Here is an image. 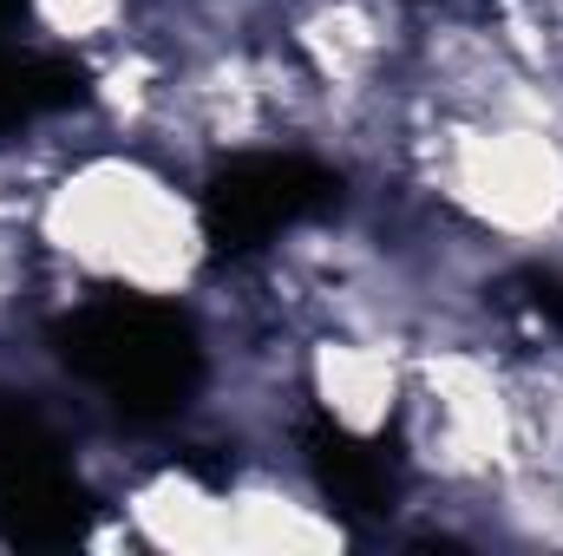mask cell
<instances>
[{
	"label": "cell",
	"instance_id": "1",
	"mask_svg": "<svg viewBox=\"0 0 563 556\" xmlns=\"http://www.w3.org/2000/svg\"><path fill=\"white\" fill-rule=\"evenodd\" d=\"M197 177L164 164L151 144L99 138L73 151L40 210H33V249L79 276L92 294H132V301H190L210 281V223L190 190Z\"/></svg>",
	"mask_w": 563,
	"mask_h": 556
},
{
	"label": "cell",
	"instance_id": "2",
	"mask_svg": "<svg viewBox=\"0 0 563 556\" xmlns=\"http://www.w3.org/2000/svg\"><path fill=\"white\" fill-rule=\"evenodd\" d=\"M394 438L413 485L492 491L511 471L505 341H413Z\"/></svg>",
	"mask_w": 563,
	"mask_h": 556
},
{
	"label": "cell",
	"instance_id": "3",
	"mask_svg": "<svg viewBox=\"0 0 563 556\" xmlns=\"http://www.w3.org/2000/svg\"><path fill=\"white\" fill-rule=\"evenodd\" d=\"M400 387H407V347L400 341L341 334V327L301 334V400L341 438H354V445L387 438L400 419Z\"/></svg>",
	"mask_w": 563,
	"mask_h": 556
},
{
	"label": "cell",
	"instance_id": "4",
	"mask_svg": "<svg viewBox=\"0 0 563 556\" xmlns=\"http://www.w3.org/2000/svg\"><path fill=\"white\" fill-rule=\"evenodd\" d=\"M354 531L288 452H243L223 478V551H341Z\"/></svg>",
	"mask_w": 563,
	"mask_h": 556
},
{
	"label": "cell",
	"instance_id": "5",
	"mask_svg": "<svg viewBox=\"0 0 563 556\" xmlns=\"http://www.w3.org/2000/svg\"><path fill=\"white\" fill-rule=\"evenodd\" d=\"M112 504L125 511L139 551H223V485H210L197 465L139 458Z\"/></svg>",
	"mask_w": 563,
	"mask_h": 556
},
{
	"label": "cell",
	"instance_id": "6",
	"mask_svg": "<svg viewBox=\"0 0 563 556\" xmlns=\"http://www.w3.org/2000/svg\"><path fill=\"white\" fill-rule=\"evenodd\" d=\"M511 471H563V341H505Z\"/></svg>",
	"mask_w": 563,
	"mask_h": 556
},
{
	"label": "cell",
	"instance_id": "7",
	"mask_svg": "<svg viewBox=\"0 0 563 556\" xmlns=\"http://www.w3.org/2000/svg\"><path fill=\"white\" fill-rule=\"evenodd\" d=\"M144 0H26V26L46 40V46H66L79 59L106 53L112 40H125L139 26Z\"/></svg>",
	"mask_w": 563,
	"mask_h": 556
}]
</instances>
